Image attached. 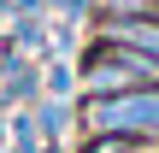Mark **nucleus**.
I'll list each match as a JSON object with an SVG mask.
<instances>
[{"mask_svg": "<svg viewBox=\"0 0 159 153\" xmlns=\"http://www.w3.org/2000/svg\"><path fill=\"white\" fill-rule=\"evenodd\" d=\"M77 136H142V142H159V88L77 100Z\"/></svg>", "mask_w": 159, "mask_h": 153, "instance_id": "f257e3e1", "label": "nucleus"}, {"mask_svg": "<svg viewBox=\"0 0 159 153\" xmlns=\"http://www.w3.org/2000/svg\"><path fill=\"white\" fill-rule=\"evenodd\" d=\"M35 130L53 147H71L77 136V100H35Z\"/></svg>", "mask_w": 159, "mask_h": 153, "instance_id": "f03ea898", "label": "nucleus"}, {"mask_svg": "<svg viewBox=\"0 0 159 153\" xmlns=\"http://www.w3.org/2000/svg\"><path fill=\"white\" fill-rule=\"evenodd\" d=\"M41 100H77V59L65 53L41 59Z\"/></svg>", "mask_w": 159, "mask_h": 153, "instance_id": "7ed1b4c3", "label": "nucleus"}, {"mask_svg": "<svg viewBox=\"0 0 159 153\" xmlns=\"http://www.w3.org/2000/svg\"><path fill=\"white\" fill-rule=\"evenodd\" d=\"M6 41H12L24 59H35V65L53 53V41H47V24H41V18H12V24H6Z\"/></svg>", "mask_w": 159, "mask_h": 153, "instance_id": "20e7f679", "label": "nucleus"}, {"mask_svg": "<svg viewBox=\"0 0 159 153\" xmlns=\"http://www.w3.org/2000/svg\"><path fill=\"white\" fill-rule=\"evenodd\" d=\"M71 153H159V142H142V136H77Z\"/></svg>", "mask_w": 159, "mask_h": 153, "instance_id": "39448f33", "label": "nucleus"}, {"mask_svg": "<svg viewBox=\"0 0 159 153\" xmlns=\"http://www.w3.org/2000/svg\"><path fill=\"white\" fill-rule=\"evenodd\" d=\"M94 24H118V18H159V0H94Z\"/></svg>", "mask_w": 159, "mask_h": 153, "instance_id": "423d86ee", "label": "nucleus"}, {"mask_svg": "<svg viewBox=\"0 0 159 153\" xmlns=\"http://www.w3.org/2000/svg\"><path fill=\"white\" fill-rule=\"evenodd\" d=\"M53 18H65V24H83V29H94V0H53Z\"/></svg>", "mask_w": 159, "mask_h": 153, "instance_id": "0eeeda50", "label": "nucleus"}, {"mask_svg": "<svg viewBox=\"0 0 159 153\" xmlns=\"http://www.w3.org/2000/svg\"><path fill=\"white\" fill-rule=\"evenodd\" d=\"M12 18H41V24H47V18H53V0H12ZM12 18H6V24H12Z\"/></svg>", "mask_w": 159, "mask_h": 153, "instance_id": "6e6552de", "label": "nucleus"}, {"mask_svg": "<svg viewBox=\"0 0 159 153\" xmlns=\"http://www.w3.org/2000/svg\"><path fill=\"white\" fill-rule=\"evenodd\" d=\"M0 153H6V112H0Z\"/></svg>", "mask_w": 159, "mask_h": 153, "instance_id": "1a4fd4ad", "label": "nucleus"}, {"mask_svg": "<svg viewBox=\"0 0 159 153\" xmlns=\"http://www.w3.org/2000/svg\"><path fill=\"white\" fill-rule=\"evenodd\" d=\"M0 83H6V59H0Z\"/></svg>", "mask_w": 159, "mask_h": 153, "instance_id": "9d476101", "label": "nucleus"}]
</instances>
